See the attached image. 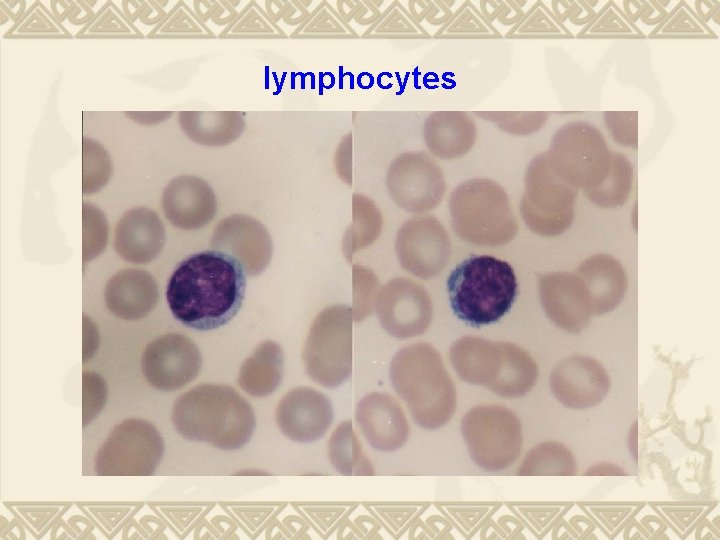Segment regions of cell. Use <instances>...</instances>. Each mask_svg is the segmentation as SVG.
<instances>
[{"label":"cell","instance_id":"cell-1","mask_svg":"<svg viewBox=\"0 0 720 540\" xmlns=\"http://www.w3.org/2000/svg\"><path fill=\"white\" fill-rule=\"evenodd\" d=\"M245 270L230 254L205 250L191 254L172 272L166 288L173 317L184 326L208 331L224 326L240 310Z\"/></svg>","mask_w":720,"mask_h":540},{"label":"cell","instance_id":"cell-2","mask_svg":"<svg viewBox=\"0 0 720 540\" xmlns=\"http://www.w3.org/2000/svg\"><path fill=\"white\" fill-rule=\"evenodd\" d=\"M172 421L185 438L233 450L253 435L256 420L250 404L227 385L202 384L174 403Z\"/></svg>","mask_w":720,"mask_h":540},{"label":"cell","instance_id":"cell-3","mask_svg":"<svg viewBox=\"0 0 720 540\" xmlns=\"http://www.w3.org/2000/svg\"><path fill=\"white\" fill-rule=\"evenodd\" d=\"M390 379L420 426L437 429L453 415L455 387L440 354L431 345L417 343L400 349L391 361Z\"/></svg>","mask_w":720,"mask_h":540},{"label":"cell","instance_id":"cell-4","mask_svg":"<svg viewBox=\"0 0 720 540\" xmlns=\"http://www.w3.org/2000/svg\"><path fill=\"white\" fill-rule=\"evenodd\" d=\"M517 290L511 265L489 255L465 259L447 278L451 309L474 327L495 323L505 316L513 306Z\"/></svg>","mask_w":720,"mask_h":540},{"label":"cell","instance_id":"cell-5","mask_svg":"<svg viewBox=\"0 0 720 540\" xmlns=\"http://www.w3.org/2000/svg\"><path fill=\"white\" fill-rule=\"evenodd\" d=\"M449 212L455 234L471 244H494L513 230L507 196L489 179L474 178L459 184L450 194Z\"/></svg>","mask_w":720,"mask_h":540},{"label":"cell","instance_id":"cell-6","mask_svg":"<svg viewBox=\"0 0 720 540\" xmlns=\"http://www.w3.org/2000/svg\"><path fill=\"white\" fill-rule=\"evenodd\" d=\"M353 310L344 304L322 310L314 319L302 352L308 376L336 387L352 373Z\"/></svg>","mask_w":720,"mask_h":540},{"label":"cell","instance_id":"cell-7","mask_svg":"<svg viewBox=\"0 0 720 540\" xmlns=\"http://www.w3.org/2000/svg\"><path fill=\"white\" fill-rule=\"evenodd\" d=\"M163 453V441L150 423L129 419L119 424L97 454L100 475H147L153 473Z\"/></svg>","mask_w":720,"mask_h":540},{"label":"cell","instance_id":"cell-8","mask_svg":"<svg viewBox=\"0 0 720 540\" xmlns=\"http://www.w3.org/2000/svg\"><path fill=\"white\" fill-rule=\"evenodd\" d=\"M385 183L392 201L415 214L436 208L446 192L441 168L425 152L398 155L388 168Z\"/></svg>","mask_w":720,"mask_h":540},{"label":"cell","instance_id":"cell-9","mask_svg":"<svg viewBox=\"0 0 720 540\" xmlns=\"http://www.w3.org/2000/svg\"><path fill=\"white\" fill-rule=\"evenodd\" d=\"M395 249L401 267L421 279L438 275L451 255L445 227L430 215H417L406 220L397 232Z\"/></svg>","mask_w":720,"mask_h":540},{"label":"cell","instance_id":"cell-10","mask_svg":"<svg viewBox=\"0 0 720 540\" xmlns=\"http://www.w3.org/2000/svg\"><path fill=\"white\" fill-rule=\"evenodd\" d=\"M375 309L383 328L397 338L422 334L433 317L428 292L419 283L406 278L387 282L377 294Z\"/></svg>","mask_w":720,"mask_h":540},{"label":"cell","instance_id":"cell-11","mask_svg":"<svg viewBox=\"0 0 720 540\" xmlns=\"http://www.w3.org/2000/svg\"><path fill=\"white\" fill-rule=\"evenodd\" d=\"M201 354L188 337L169 333L147 345L141 358L142 372L156 389L174 391L194 380L201 370Z\"/></svg>","mask_w":720,"mask_h":540},{"label":"cell","instance_id":"cell-12","mask_svg":"<svg viewBox=\"0 0 720 540\" xmlns=\"http://www.w3.org/2000/svg\"><path fill=\"white\" fill-rule=\"evenodd\" d=\"M211 246L236 258L250 276L261 274L268 266L273 243L266 227L245 214H233L215 226Z\"/></svg>","mask_w":720,"mask_h":540},{"label":"cell","instance_id":"cell-13","mask_svg":"<svg viewBox=\"0 0 720 540\" xmlns=\"http://www.w3.org/2000/svg\"><path fill=\"white\" fill-rule=\"evenodd\" d=\"M275 418L287 438L296 442H312L327 432L333 409L325 394L310 387H296L279 401Z\"/></svg>","mask_w":720,"mask_h":540},{"label":"cell","instance_id":"cell-14","mask_svg":"<svg viewBox=\"0 0 720 540\" xmlns=\"http://www.w3.org/2000/svg\"><path fill=\"white\" fill-rule=\"evenodd\" d=\"M162 208L167 220L182 230L209 224L217 211L216 196L207 182L193 175L173 178L164 188Z\"/></svg>","mask_w":720,"mask_h":540},{"label":"cell","instance_id":"cell-15","mask_svg":"<svg viewBox=\"0 0 720 540\" xmlns=\"http://www.w3.org/2000/svg\"><path fill=\"white\" fill-rule=\"evenodd\" d=\"M355 419L369 444L378 450L393 451L407 440L409 425L399 403L389 394L374 392L357 405Z\"/></svg>","mask_w":720,"mask_h":540},{"label":"cell","instance_id":"cell-16","mask_svg":"<svg viewBox=\"0 0 720 540\" xmlns=\"http://www.w3.org/2000/svg\"><path fill=\"white\" fill-rule=\"evenodd\" d=\"M164 242V225L158 214L149 208H132L116 224L114 247L125 261L149 263L161 252Z\"/></svg>","mask_w":720,"mask_h":540},{"label":"cell","instance_id":"cell-17","mask_svg":"<svg viewBox=\"0 0 720 540\" xmlns=\"http://www.w3.org/2000/svg\"><path fill=\"white\" fill-rule=\"evenodd\" d=\"M423 138L427 149L442 160L458 159L474 146L477 130L471 116L465 111H434L426 118Z\"/></svg>","mask_w":720,"mask_h":540},{"label":"cell","instance_id":"cell-18","mask_svg":"<svg viewBox=\"0 0 720 540\" xmlns=\"http://www.w3.org/2000/svg\"><path fill=\"white\" fill-rule=\"evenodd\" d=\"M104 294L106 305L113 314L125 320H138L155 307L158 288L151 274L130 268L113 275Z\"/></svg>","mask_w":720,"mask_h":540},{"label":"cell","instance_id":"cell-19","mask_svg":"<svg viewBox=\"0 0 720 540\" xmlns=\"http://www.w3.org/2000/svg\"><path fill=\"white\" fill-rule=\"evenodd\" d=\"M179 124L190 140L210 147L233 143L246 125L240 111H181Z\"/></svg>","mask_w":720,"mask_h":540},{"label":"cell","instance_id":"cell-20","mask_svg":"<svg viewBox=\"0 0 720 540\" xmlns=\"http://www.w3.org/2000/svg\"><path fill=\"white\" fill-rule=\"evenodd\" d=\"M283 366L281 347L273 341H265L243 362L238 384L252 396L269 395L281 384Z\"/></svg>","mask_w":720,"mask_h":540},{"label":"cell","instance_id":"cell-21","mask_svg":"<svg viewBox=\"0 0 720 540\" xmlns=\"http://www.w3.org/2000/svg\"><path fill=\"white\" fill-rule=\"evenodd\" d=\"M332 465L341 474H372V466L361 450V445L350 422H342L329 441Z\"/></svg>","mask_w":720,"mask_h":540},{"label":"cell","instance_id":"cell-22","mask_svg":"<svg viewBox=\"0 0 720 540\" xmlns=\"http://www.w3.org/2000/svg\"><path fill=\"white\" fill-rule=\"evenodd\" d=\"M353 222L345 236V246L350 252L373 242L382 227V215L375 204L361 194L353 195Z\"/></svg>","mask_w":720,"mask_h":540},{"label":"cell","instance_id":"cell-23","mask_svg":"<svg viewBox=\"0 0 720 540\" xmlns=\"http://www.w3.org/2000/svg\"><path fill=\"white\" fill-rule=\"evenodd\" d=\"M83 193L99 191L112 174V163L107 150L98 141L82 139Z\"/></svg>","mask_w":720,"mask_h":540},{"label":"cell","instance_id":"cell-24","mask_svg":"<svg viewBox=\"0 0 720 540\" xmlns=\"http://www.w3.org/2000/svg\"><path fill=\"white\" fill-rule=\"evenodd\" d=\"M475 115L494 122L503 132L527 136L540 130L546 123L547 111H476Z\"/></svg>","mask_w":720,"mask_h":540},{"label":"cell","instance_id":"cell-25","mask_svg":"<svg viewBox=\"0 0 720 540\" xmlns=\"http://www.w3.org/2000/svg\"><path fill=\"white\" fill-rule=\"evenodd\" d=\"M603 115L605 126L615 143L620 146L637 148V111H606Z\"/></svg>","mask_w":720,"mask_h":540},{"label":"cell","instance_id":"cell-26","mask_svg":"<svg viewBox=\"0 0 720 540\" xmlns=\"http://www.w3.org/2000/svg\"><path fill=\"white\" fill-rule=\"evenodd\" d=\"M354 271L359 275L357 280L354 277V281L359 283V287H354L355 291H359V297L355 299L356 306L353 310L355 320H360L367 314H370L373 310L372 304L375 307V301L377 297V285L378 281L374 275L369 276L370 271L360 266H354Z\"/></svg>","mask_w":720,"mask_h":540},{"label":"cell","instance_id":"cell-27","mask_svg":"<svg viewBox=\"0 0 720 540\" xmlns=\"http://www.w3.org/2000/svg\"><path fill=\"white\" fill-rule=\"evenodd\" d=\"M353 136L348 133L344 136L335 152L334 163L338 175L342 180L351 184V163H352Z\"/></svg>","mask_w":720,"mask_h":540},{"label":"cell","instance_id":"cell-28","mask_svg":"<svg viewBox=\"0 0 720 540\" xmlns=\"http://www.w3.org/2000/svg\"><path fill=\"white\" fill-rule=\"evenodd\" d=\"M124 114L134 121H137L141 124H156L163 120H166L172 115L171 111H161V112H124Z\"/></svg>","mask_w":720,"mask_h":540}]
</instances>
